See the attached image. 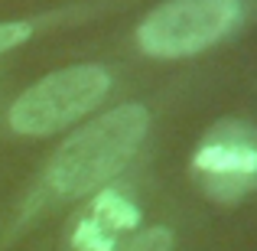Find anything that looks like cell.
I'll return each instance as SVG.
<instances>
[{"label":"cell","mask_w":257,"mask_h":251,"mask_svg":"<svg viewBox=\"0 0 257 251\" xmlns=\"http://www.w3.org/2000/svg\"><path fill=\"white\" fill-rule=\"evenodd\" d=\"M147 127L150 114L144 105H120L98 114L56 150L49 163V186L69 199L94 193L131 163L147 137Z\"/></svg>","instance_id":"6da1fadb"},{"label":"cell","mask_w":257,"mask_h":251,"mask_svg":"<svg viewBox=\"0 0 257 251\" xmlns=\"http://www.w3.org/2000/svg\"><path fill=\"white\" fill-rule=\"evenodd\" d=\"M33 36V26L30 23H0V56L10 49H17L20 43Z\"/></svg>","instance_id":"ba28073f"},{"label":"cell","mask_w":257,"mask_h":251,"mask_svg":"<svg viewBox=\"0 0 257 251\" xmlns=\"http://www.w3.org/2000/svg\"><path fill=\"white\" fill-rule=\"evenodd\" d=\"M111 75L101 65H69L30 85L10 105V127L23 137H49L104 101Z\"/></svg>","instance_id":"7a4b0ae2"},{"label":"cell","mask_w":257,"mask_h":251,"mask_svg":"<svg viewBox=\"0 0 257 251\" xmlns=\"http://www.w3.org/2000/svg\"><path fill=\"white\" fill-rule=\"evenodd\" d=\"M117 251H173V232L163 225L144 228L134 238H127L124 245H117Z\"/></svg>","instance_id":"52a82bcc"},{"label":"cell","mask_w":257,"mask_h":251,"mask_svg":"<svg viewBox=\"0 0 257 251\" xmlns=\"http://www.w3.org/2000/svg\"><path fill=\"white\" fill-rule=\"evenodd\" d=\"M72 251H117V235L101 219L85 212L72 232Z\"/></svg>","instance_id":"8992f818"},{"label":"cell","mask_w":257,"mask_h":251,"mask_svg":"<svg viewBox=\"0 0 257 251\" xmlns=\"http://www.w3.org/2000/svg\"><path fill=\"white\" fill-rule=\"evenodd\" d=\"M205 196L215 202H238L257 183V144L247 124L221 121L205 134L192 157Z\"/></svg>","instance_id":"277c9868"},{"label":"cell","mask_w":257,"mask_h":251,"mask_svg":"<svg viewBox=\"0 0 257 251\" xmlns=\"http://www.w3.org/2000/svg\"><path fill=\"white\" fill-rule=\"evenodd\" d=\"M88 212L94 219H101L114 235L134 232L140 225V206L124 193V189H98V196L91 199Z\"/></svg>","instance_id":"5b68a950"},{"label":"cell","mask_w":257,"mask_h":251,"mask_svg":"<svg viewBox=\"0 0 257 251\" xmlns=\"http://www.w3.org/2000/svg\"><path fill=\"white\" fill-rule=\"evenodd\" d=\"M241 13V0H166L137 26V43L153 59H186L225 39Z\"/></svg>","instance_id":"3957f363"}]
</instances>
